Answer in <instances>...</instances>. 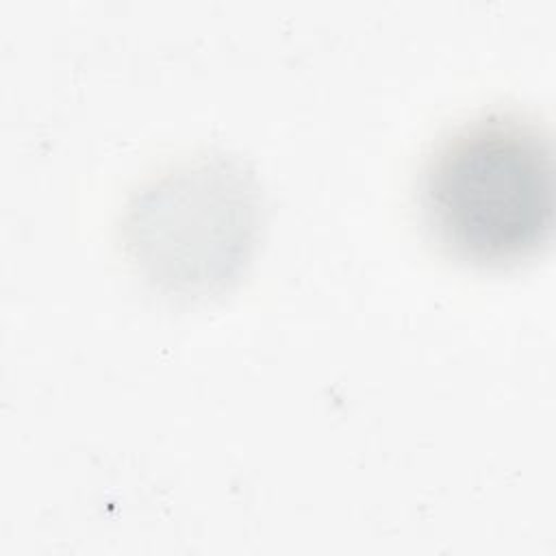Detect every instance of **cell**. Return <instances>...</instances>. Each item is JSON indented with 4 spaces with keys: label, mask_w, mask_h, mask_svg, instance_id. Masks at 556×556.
I'll return each mask as SVG.
<instances>
[{
    "label": "cell",
    "mask_w": 556,
    "mask_h": 556,
    "mask_svg": "<svg viewBox=\"0 0 556 556\" xmlns=\"http://www.w3.org/2000/svg\"><path fill=\"white\" fill-rule=\"evenodd\" d=\"M419 200L434 239L460 261L502 267L536 254L554 222L547 132L515 111L458 124L426 159Z\"/></svg>",
    "instance_id": "6da1fadb"
}]
</instances>
